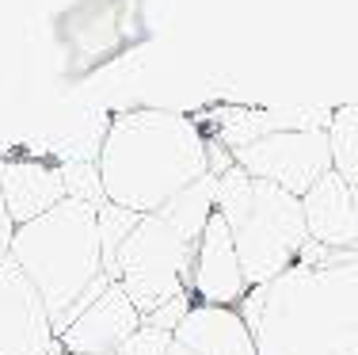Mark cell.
<instances>
[{
	"label": "cell",
	"instance_id": "cell-2",
	"mask_svg": "<svg viewBox=\"0 0 358 355\" xmlns=\"http://www.w3.org/2000/svg\"><path fill=\"white\" fill-rule=\"evenodd\" d=\"M96 168L110 202L149 214L187 183L206 176L210 157L202 130L187 115L138 107L107 123Z\"/></svg>",
	"mask_w": 358,
	"mask_h": 355
},
{
	"label": "cell",
	"instance_id": "cell-20",
	"mask_svg": "<svg viewBox=\"0 0 358 355\" xmlns=\"http://www.w3.org/2000/svg\"><path fill=\"white\" fill-rule=\"evenodd\" d=\"M12 233H15V222H12V214H8V207H4V195H0V264L8 260V244H12Z\"/></svg>",
	"mask_w": 358,
	"mask_h": 355
},
{
	"label": "cell",
	"instance_id": "cell-5",
	"mask_svg": "<svg viewBox=\"0 0 358 355\" xmlns=\"http://www.w3.org/2000/svg\"><path fill=\"white\" fill-rule=\"evenodd\" d=\"M191 260L194 241H187L157 210H149L118 244L115 283L130 294V302L145 317L160 302L176 298V294H191Z\"/></svg>",
	"mask_w": 358,
	"mask_h": 355
},
{
	"label": "cell",
	"instance_id": "cell-19",
	"mask_svg": "<svg viewBox=\"0 0 358 355\" xmlns=\"http://www.w3.org/2000/svg\"><path fill=\"white\" fill-rule=\"evenodd\" d=\"M191 302H194L191 294H176V298L160 302L157 309H149V314H145L141 321H145V325H157V328H168V333H172L179 321H183V314L191 309Z\"/></svg>",
	"mask_w": 358,
	"mask_h": 355
},
{
	"label": "cell",
	"instance_id": "cell-21",
	"mask_svg": "<svg viewBox=\"0 0 358 355\" xmlns=\"http://www.w3.org/2000/svg\"><path fill=\"white\" fill-rule=\"evenodd\" d=\"M164 355H199V351H194V348H187L183 340H176V336H172V344H168V351H164Z\"/></svg>",
	"mask_w": 358,
	"mask_h": 355
},
{
	"label": "cell",
	"instance_id": "cell-18",
	"mask_svg": "<svg viewBox=\"0 0 358 355\" xmlns=\"http://www.w3.org/2000/svg\"><path fill=\"white\" fill-rule=\"evenodd\" d=\"M168 344H172V333H168V328H157V325H145L141 321V325L115 348V355H164Z\"/></svg>",
	"mask_w": 358,
	"mask_h": 355
},
{
	"label": "cell",
	"instance_id": "cell-13",
	"mask_svg": "<svg viewBox=\"0 0 358 355\" xmlns=\"http://www.w3.org/2000/svg\"><path fill=\"white\" fill-rule=\"evenodd\" d=\"M331 111L324 107H271V111H252V107H236L225 111L217 126V141L225 149H241L248 141L263 138L271 130H297V126H328Z\"/></svg>",
	"mask_w": 358,
	"mask_h": 355
},
{
	"label": "cell",
	"instance_id": "cell-4",
	"mask_svg": "<svg viewBox=\"0 0 358 355\" xmlns=\"http://www.w3.org/2000/svg\"><path fill=\"white\" fill-rule=\"evenodd\" d=\"M214 210L233 233L248 286L286 272L309 244L301 195L271 180H255L241 165H225L214 172Z\"/></svg>",
	"mask_w": 358,
	"mask_h": 355
},
{
	"label": "cell",
	"instance_id": "cell-10",
	"mask_svg": "<svg viewBox=\"0 0 358 355\" xmlns=\"http://www.w3.org/2000/svg\"><path fill=\"white\" fill-rule=\"evenodd\" d=\"M309 241L320 249H358V188L328 172L301 195Z\"/></svg>",
	"mask_w": 358,
	"mask_h": 355
},
{
	"label": "cell",
	"instance_id": "cell-1",
	"mask_svg": "<svg viewBox=\"0 0 358 355\" xmlns=\"http://www.w3.org/2000/svg\"><path fill=\"white\" fill-rule=\"evenodd\" d=\"M259 355H358V249L305 244L241 302Z\"/></svg>",
	"mask_w": 358,
	"mask_h": 355
},
{
	"label": "cell",
	"instance_id": "cell-15",
	"mask_svg": "<svg viewBox=\"0 0 358 355\" xmlns=\"http://www.w3.org/2000/svg\"><path fill=\"white\" fill-rule=\"evenodd\" d=\"M324 134H328L331 172L343 176L351 188H358V104L336 107Z\"/></svg>",
	"mask_w": 358,
	"mask_h": 355
},
{
	"label": "cell",
	"instance_id": "cell-12",
	"mask_svg": "<svg viewBox=\"0 0 358 355\" xmlns=\"http://www.w3.org/2000/svg\"><path fill=\"white\" fill-rule=\"evenodd\" d=\"M0 195L12 214V222H31L42 210H50L54 202L65 199V183L57 165L46 160H27V157H8L0 160Z\"/></svg>",
	"mask_w": 358,
	"mask_h": 355
},
{
	"label": "cell",
	"instance_id": "cell-17",
	"mask_svg": "<svg viewBox=\"0 0 358 355\" xmlns=\"http://www.w3.org/2000/svg\"><path fill=\"white\" fill-rule=\"evenodd\" d=\"M57 172H62V183H65V195L69 199H84V202H92V207H99V202L107 199L103 183H99L96 160H62Z\"/></svg>",
	"mask_w": 358,
	"mask_h": 355
},
{
	"label": "cell",
	"instance_id": "cell-14",
	"mask_svg": "<svg viewBox=\"0 0 358 355\" xmlns=\"http://www.w3.org/2000/svg\"><path fill=\"white\" fill-rule=\"evenodd\" d=\"M157 214L164 222H172L187 241H199L206 218L214 214V172L199 176L194 183H187L183 191H176L164 207H157Z\"/></svg>",
	"mask_w": 358,
	"mask_h": 355
},
{
	"label": "cell",
	"instance_id": "cell-3",
	"mask_svg": "<svg viewBox=\"0 0 358 355\" xmlns=\"http://www.w3.org/2000/svg\"><path fill=\"white\" fill-rule=\"evenodd\" d=\"M8 260L42 294L54 336L110 283L99 260L96 207L69 195L38 218L15 225Z\"/></svg>",
	"mask_w": 358,
	"mask_h": 355
},
{
	"label": "cell",
	"instance_id": "cell-11",
	"mask_svg": "<svg viewBox=\"0 0 358 355\" xmlns=\"http://www.w3.org/2000/svg\"><path fill=\"white\" fill-rule=\"evenodd\" d=\"M176 340L199 355H259L252 340V328L244 325L236 306H210V302H191L183 321L172 328Z\"/></svg>",
	"mask_w": 358,
	"mask_h": 355
},
{
	"label": "cell",
	"instance_id": "cell-7",
	"mask_svg": "<svg viewBox=\"0 0 358 355\" xmlns=\"http://www.w3.org/2000/svg\"><path fill=\"white\" fill-rule=\"evenodd\" d=\"M57 344L46 302L27 275L4 260L0 264V355H46Z\"/></svg>",
	"mask_w": 358,
	"mask_h": 355
},
{
	"label": "cell",
	"instance_id": "cell-16",
	"mask_svg": "<svg viewBox=\"0 0 358 355\" xmlns=\"http://www.w3.org/2000/svg\"><path fill=\"white\" fill-rule=\"evenodd\" d=\"M138 210H126V207H118V202H110L103 199L96 207V233H99V260H103V275L107 279H115V252H118V244L126 241V233L138 225Z\"/></svg>",
	"mask_w": 358,
	"mask_h": 355
},
{
	"label": "cell",
	"instance_id": "cell-9",
	"mask_svg": "<svg viewBox=\"0 0 358 355\" xmlns=\"http://www.w3.org/2000/svg\"><path fill=\"white\" fill-rule=\"evenodd\" d=\"M141 325L138 306L130 294L110 279L103 291L57 333V344L73 355H115V348Z\"/></svg>",
	"mask_w": 358,
	"mask_h": 355
},
{
	"label": "cell",
	"instance_id": "cell-6",
	"mask_svg": "<svg viewBox=\"0 0 358 355\" xmlns=\"http://www.w3.org/2000/svg\"><path fill=\"white\" fill-rule=\"evenodd\" d=\"M233 165H241L255 180H271L278 188L305 195L331 168L328 134L324 126H297V130H271L241 149H229Z\"/></svg>",
	"mask_w": 358,
	"mask_h": 355
},
{
	"label": "cell",
	"instance_id": "cell-8",
	"mask_svg": "<svg viewBox=\"0 0 358 355\" xmlns=\"http://www.w3.org/2000/svg\"><path fill=\"white\" fill-rule=\"evenodd\" d=\"M244 294H248V279H244L241 256H236L233 233H229L225 218L214 210L194 241L191 298L210 302V306H236Z\"/></svg>",
	"mask_w": 358,
	"mask_h": 355
}]
</instances>
